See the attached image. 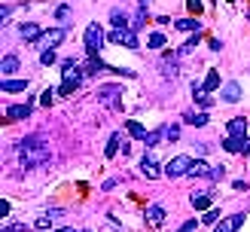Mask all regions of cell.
<instances>
[{
  "instance_id": "38",
  "label": "cell",
  "mask_w": 250,
  "mask_h": 232,
  "mask_svg": "<svg viewBox=\"0 0 250 232\" xmlns=\"http://www.w3.org/2000/svg\"><path fill=\"white\" fill-rule=\"evenodd\" d=\"M229 3H232V0H229Z\"/></svg>"
},
{
  "instance_id": "15",
  "label": "cell",
  "mask_w": 250,
  "mask_h": 232,
  "mask_svg": "<svg viewBox=\"0 0 250 232\" xmlns=\"http://www.w3.org/2000/svg\"><path fill=\"white\" fill-rule=\"evenodd\" d=\"M141 171H144V174H146L149 180H156V177L162 174V171H159V162H156V159L149 156V153H146V156L141 159Z\"/></svg>"
},
{
  "instance_id": "25",
  "label": "cell",
  "mask_w": 250,
  "mask_h": 232,
  "mask_svg": "<svg viewBox=\"0 0 250 232\" xmlns=\"http://www.w3.org/2000/svg\"><path fill=\"white\" fill-rule=\"evenodd\" d=\"M177 28L180 31H198V28H202V21H198V19H180Z\"/></svg>"
},
{
  "instance_id": "29",
  "label": "cell",
  "mask_w": 250,
  "mask_h": 232,
  "mask_svg": "<svg viewBox=\"0 0 250 232\" xmlns=\"http://www.w3.org/2000/svg\"><path fill=\"white\" fill-rule=\"evenodd\" d=\"M217 220H220V208H210L205 214V223H217Z\"/></svg>"
},
{
  "instance_id": "17",
  "label": "cell",
  "mask_w": 250,
  "mask_h": 232,
  "mask_svg": "<svg viewBox=\"0 0 250 232\" xmlns=\"http://www.w3.org/2000/svg\"><path fill=\"white\" fill-rule=\"evenodd\" d=\"M24 89H28V80H3V83H0V92H12V95H16V92H24Z\"/></svg>"
},
{
  "instance_id": "35",
  "label": "cell",
  "mask_w": 250,
  "mask_h": 232,
  "mask_svg": "<svg viewBox=\"0 0 250 232\" xmlns=\"http://www.w3.org/2000/svg\"><path fill=\"white\" fill-rule=\"evenodd\" d=\"M186 3H189V9L195 12V16H198V12H202V0H186Z\"/></svg>"
},
{
  "instance_id": "13",
  "label": "cell",
  "mask_w": 250,
  "mask_h": 232,
  "mask_svg": "<svg viewBox=\"0 0 250 232\" xmlns=\"http://www.w3.org/2000/svg\"><path fill=\"white\" fill-rule=\"evenodd\" d=\"M165 223V208L162 205H149L146 208V226H162Z\"/></svg>"
},
{
  "instance_id": "22",
  "label": "cell",
  "mask_w": 250,
  "mask_h": 232,
  "mask_svg": "<svg viewBox=\"0 0 250 232\" xmlns=\"http://www.w3.org/2000/svg\"><path fill=\"white\" fill-rule=\"evenodd\" d=\"M110 21H113V28H128V16H125L122 9H113V12H110Z\"/></svg>"
},
{
  "instance_id": "20",
  "label": "cell",
  "mask_w": 250,
  "mask_h": 232,
  "mask_svg": "<svg viewBox=\"0 0 250 232\" xmlns=\"http://www.w3.org/2000/svg\"><path fill=\"white\" fill-rule=\"evenodd\" d=\"M229 134H247V119L244 116H235V119H229Z\"/></svg>"
},
{
  "instance_id": "1",
  "label": "cell",
  "mask_w": 250,
  "mask_h": 232,
  "mask_svg": "<svg viewBox=\"0 0 250 232\" xmlns=\"http://www.w3.org/2000/svg\"><path fill=\"white\" fill-rule=\"evenodd\" d=\"M16 156H19V165L24 171H31V168L46 165L49 156H52V150H49V144L43 138H21L16 144Z\"/></svg>"
},
{
  "instance_id": "30",
  "label": "cell",
  "mask_w": 250,
  "mask_h": 232,
  "mask_svg": "<svg viewBox=\"0 0 250 232\" xmlns=\"http://www.w3.org/2000/svg\"><path fill=\"white\" fill-rule=\"evenodd\" d=\"M195 229H198V220H186V223H183L177 232H195Z\"/></svg>"
},
{
  "instance_id": "34",
  "label": "cell",
  "mask_w": 250,
  "mask_h": 232,
  "mask_svg": "<svg viewBox=\"0 0 250 232\" xmlns=\"http://www.w3.org/2000/svg\"><path fill=\"white\" fill-rule=\"evenodd\" d=\"M168 138L177 141V138H180V126H168Z\"/></svg>"
},
{
  "instance_id": "6",
  "label": "cell",
  "mask_w": 250,
  "mask_h": 232,
  "mask_svg": "<svg viewBox=\"0 0 250 232\" xmlns=\"http://www.w3.org/2000/svg\"><path fill=\"white\" fill-rule=\"evenodd\" d=\"M110 43H119L125 49H137L141 46V40H137V31L131 28H113V34H110Z\"/></svg>"
},
{
  "instance_id": "37",
  "label": "cell",
  "mask_w": 250,
  "mask_h": 232,
  "mask_svg": "<svg viewBox=\"0 0 250 232\" xmlns=\"http://www.w3.org/2000/svg\"><path fill=\"white\" fill-rule=\"evenodd\" d=\"M61 232H77V229H61Z\"/></svg>"
},
{
  "instance_id": "33",
  "label": "cell",
  "mask_w": 250,
  "mask_h": 232,
  "mask_svg": "<svg viewBox=\"0 0 250 232\" xmlns=\"http://www.w3.org/2000/svg\"><path fill=\"white\" fill-rule=\"evenodd\" d=\"M24 229H28V226H24V223H9L3 232H24Z\"/></svg>"
},
{
  "instance_id": "12",
  "label": "cell",
  "mask_w": 250,
  "mask_h": 232,
  "mask_svg": "<svg viewBox=\"0 0 250 232\" xmlns=\"http://www.w3.org/2000/svg\"><path fill=\"white\" fill-rule=\"evenodd\" d=\"M220 98L226 104H238L241 101V85L238 83H226V85H223V92H220Z\"/></svg>"
},
{
  "instance_id": "8",
  "label": "cell",
  "mask_w": 250,
  "mask_h": 232,
  "mask_svg": "<svg viewBox=\"0 0 250 232\" xmlns=\"http://www.w3.org/2000/svg\"><path fill=\"white\" fill-rule=\"evenodd\" d=\"M192 162H195V159H189V156H174L171 162L165 165V174L168 177H183V174H189Z\"/></svg>"
},
{
  "instance_id": "26",
  "label": "cell",
  "mask_w": 250,
  "mask_h": 232,
  "mask_svg": "<svg viewBox=\"0 0 250 232\" xmlns=\"http://www.w3.org/2000/svg\"><path fill=\"white\" fill-rule=\"evenodd\" d=\"M116 150H119V134H110V141H107V159H113L116 156Z\"/></svg>"
},
{
  "instance_id": "11",
  "label": "cell",
  "mask_w": 250,
  "mask_h": 232,
  "mask_svg": "<svg viewBox=\"0 0 250 232\" xmlns=\"http://www.w3.org/2000/svg\"><path fill=\"white\" fill-rule=\"evenodd\" d=\"M19 34H21V40H24V43H31V46H34V43H37V40H40V37H43V31L37 28L34 21H24L21 28H19Z\"/></svg>"
},
{
  "instance_id": "16",
  "label": "cell",
  "mask_w": 250,
  "mask_h": 232,
  "mask_svg": "<svg viewBox=\"0 0 250 232\" xmlns=\"http://www.w3.org/2000/svg\"><path fill=\"white\" fill-rule=\"evenodd\" d=\"M183 122L186 126H195V128H202V126H208V113L202 110V113H195V110H189V113H183Z\"/></svg>"
},
{
  "instance_id": "27",
  "label": "cell",
  "mask_w": 250,
  "mask_h": 232,
  "mask_svg": "<svg viewBox=\"0 0 250 232\" xmlns=\"http://www.w3.org/2000/svg\"><path fill=\"white\" fill-rule=\"evenodd\" d=\"M165 43H168V40L156 31V34H149V43H146V46H149V49H165Z\"/></svg>"
},
{
  "instance_id": "9",
  "label": "cell",
  "mask_w": 250,
  "mask_h": 232,
  "mask_svg": "<svg viewBox=\"0 0 250 232\" xmlns=\"http://www.w3.org/2000/svg\"><path fill=\"white\" fill-rule=\"evenodd\" d=\"M61 40H64V28H52V31H43V37H40L34 46L43 49V52H49V49H55Z\"/></svg>"
},
{
  "instance_id": "32",
  "label": "cell",
  "mask_w": 250,
  "mask_h": 232,
  "mask_svg": "<svg viewBox=\"0 0 250 232\" xmlns=\"http://www.w3.org/2000/svg\"><path fill=\"white\" fill-rule=\"evenodd\" d=\"M55 16H58L61 21H67V16H70V9H67V6H58V9H55Z\"/></svg>"
},
{
  "instance_id": "3",
  "label": "cell",
  "mask_w": 250,
  "mask_h": 232,
  "mask_svg": "<svg viewBox=\"0 0 250 232\" xmlns=\"http://www.w3.org/2000/svg\"><path fill=\"white\" fill-rule=\"evenodd\" d=\"M98 101L110 110H122V85H116V83L101 85V89H98Z\"/></svg>"
},
{
  "instance_id": "18",
  "label": "cell",
  "mask_w": 250,
  "mask_h": 232,
  "mask_svg": "<svg viewBox=\"0 0 250 232\" xmlns=\"http://www.w3.org/2000/svg\"><path fill=\"white\" fill-rule=\"evenodd\" d=\"M16 70H19V58L16 55H3V61H0V73H3V77H12Z\"/></svg>"
},
{
  "instance_id": "28",
  "label": "cell",
  "mask_w": 250,
  "mask_h": 232,
  "mask_svg": "<svg viewBox=\"0 0 250 232\" xmlns=\"http://www.w3.org/2000/svg\"><path fill=\"white\" fill-rule=\"evenodd\" d=\"M40 64H43V67L55 64V49H49V52H40Z\"/></svg>"
},
{
  "instance_id": "5",
  "label": "cell",
  "mask_w": 250,
  "mask_h": 232,
  "mask_svg": "<svg viewBox=\"0 0 250 232\" xmlns=\"http://www.w3.org/2000/svg\"><path fill=\"white\" fill-rule=\"evenodd\" d=\"M104 40H107V37H104V28H101L98 21H92L89 28H85V49H89V55L101 52V49H104Z\"/></svg>"
},
{
  "instance_id": "14",
  "label": "cell",
  "mask_w": 250,
  "mask_h": 232,
  "mask_svg": "<svg viewBox=\"0 0 250 232\" xmlns=\"http://www.w3.org/2000/svg\"><path fill=\"white\" fill-rule=\"evenodd\" d=\"M210 199H214V192H210V190L192 192V208H195V211H210Z\"/></svg>"
},
{
  "instance_id": "31",
  "label": "cell",
  "mask_w": 250,
  "mask_h": 232,
  "mask_svg": "<svg viewBox=\"0 0 250 232\" xmlns=\"http://www.w3.org/2000/svg\"><path fill=\"white\" fill-rule=\"evenodd\" d=\"M49 223H52V214H49V217H40V220H37V223H34V226H37V229H46Z\"/></svg>"
},
{
  "instance_id": "23",
  "label": "cell",
  "mask_w": 250,
  "mask_h": 232,
  "mask_svg": "<svg viewBox=\"0 0 250 232\" xmlns=\"http://www.w3.org/2000/svg\"><path fill=\"white\" fill-rule=\"evenodd\" d=\"M220 89V73L217 70H210L208 73V80H205V92H217Z\"/></svg>"
},
{
  "instance_id": "21",
  "label": "cell",
  "mask_w": 250,
  "mask_h": 232,
  "mask_svg": "<svg viewBox=\"0 0 250 232\" xmlns=\"http://www.w3.org/2000/svg\"><path fill=\"white\" fill-rule=\"evenodd\" d=\"M6 113H9V119H24V116H31V104H12Z\"/></svg>"
},
{
  "instance_id": "10",
  "label": "cell",
  "mask_w": 250,
  "mask_h": 232,
  "mask_svg": "<svg viewBox=\"0 0 250 232\" xmlns=\"http://www.w3.org/2000/svg\"><path fill=\"white\" fill-rule=\"evenodd\" d=\"M241 226H244V214H232V217H223L214 226V232H238Z\"/></svg>"
},
{
  "instance_id": "7",
  "label": "cell",
  "mask_w": 250,
  "mask_h": 232,
  "mask_svg": "<svg viewBox=\"0 0 250 232\" xmlns=\"http://www.w3.org/2000/svg\"><path fill=\"white\" fill-rule=\"evenodd\" d=\"M223 150H226V153L247 156V153H250V141H247V134H226V141H223Z\"/></svg>"
},
{
  "instance_id": "4",
  "label": "cell",
  "mask_w": 250,
  "mask_h": 232,
  "mask_svg": "<svg viewBox=\"0 0 250 232\" xmlns=\"http://www.w3.org/2000/svg\"><path fill=\"white\" fill-rule=\"evenodd\" d=\"M189 174H192V177H210V180H220L223 174H226V168H223V165H210V162H205V159H195L192 168H189Z\"/></svg>"
},
{
  "instance_id": "24",
  "label": "cell",
  "mask_w": 250,
  "mask_h": 232,
  "mask_svg": "<svg viewBox=\"0 0 250 232\" xmlns=\"http://www.w3.org/2000/svg\"><path fill=\"white\" fill-rule=\"evenodd\" d=\"M192 95L198 98V104H202V107H210V95L205 92V85H192Z\"/></svg>"
},
{
  "instance_id": "19",
  "label": "cell",
  "mask_w": 250,
  "mask_h": 232,
  "mask_svg": "<svg viewBox=\"0 0 250 232\" xmlns=\"http://www.w3.org/2000/svg\"><path fill=\"white\" fill-rule=\"evenodd\" d=\"M125 128H128V134H131V138H137V141H146V128L141 126V122H134V119H128V122H125Z\"/></svg>"
},
{
  "instance_id": "36",
  "label": "cell",
  "mask_w": 250,
  "mask_h": 232,
  "mask_svg": "<svg viewBox=\"0 0 250 232\" xmlns=\"http://www.w3.org/2000/svg\"><path fill=\"white\" fill-rule=\"evenodd\" d=\"M40 101H43V104H46V107H49V104H52V89H46V92H43V95H40Z\"/></svg>"
},
{
  "instance_id": "2",
  "label": "cell",
  "mask_w": 250,
  "mask_h": 232,
  "mask_svg": "<svg viewBox=\"0 0 250 232\" xmlns=\"http://www.w3.org/2000/svg\"><path fill=\"white\" fill-rule=\"evenodd\" d=\"M61 77H64V80H61L58 92L61 95H73L80 89V83H83V70H80V64L73 58H67V61H61Z\"/></svg>"
}]
</instances>
